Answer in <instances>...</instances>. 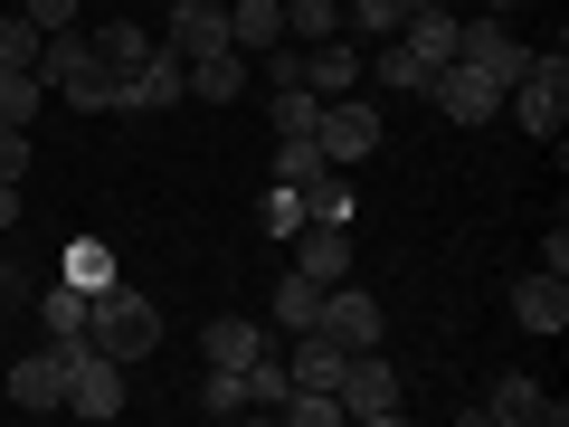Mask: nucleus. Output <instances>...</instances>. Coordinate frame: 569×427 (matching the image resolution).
Listing matches in <instances>:
<instances>
[{
    "mask_svg": "<svg viewBox=\"0 0 569 427\" xmlns=\"http://www.w3.org/2000/svg\"><path fill=\"white\" fill-rule=\"evenodd\" d=\"M86 342H96L104 361H123V370H133L142 351L162 342V314H152V295H133V285L114 276V285L96 295V305H86Z\"/></svg>",
    "mask_w": 569,
    "mask_h": 427,
    "instance_id": "1",
    "label": "nucleus"
},
{
    "mask_svg": "<svg viewBox=\"0 0 569 427\" xmlns=\"http://www.w3.org/2000/svg\"><path fill=\"white\" fill-rule=\"evenodd\" d=\"M39 86L58 105H77V115H114V77L96 67V48H86L77 29H48L39 39Z\"/></svg>",
    "mask_w": 569,
    "mask_h": 427,
    "instance_id": "2",
    "label": "nucleus"
},
{
    "mask_svg": "<svg viewBox=\"0 0 569 427\" xmlns=\"http://www.w3.org/2000/svg\"><path fill=\"white\" fill-rule=\"evenodd\" d=\"M503 105H512V115H522V133H531V142H550V133H560V123H569V48L550 39L541 58L522 67V86H503Z\"/></svg>",
    "mask_w": 569,
    "mask_h": 427,
    "instance_id": "3",
    "label": "nucleus"
},
{
    "mask_svg": "<svg viewBox=\"0 0 569 427\" xmlns=\"http://www.w3.org/2000/svg\"><path fill=\"white\" fill-rule=\"evenodd\" d=\"M427 105H437L447 123H493V115H503V86H493L475 58H447L437 77H427Z\"/></svg>",
    "mask_w": 569,
    "mask_h": 427,
    "instance_id": "4",
    "label": "nucleus"
},
{
    "mask_svg": "<svg viewBox=\"0 0 569 427\" xmlns=\"http://www.w3.org/2000/svg\"><path fill=\"white\" fill-rule=\"evenodd\" d=\"M313 142H323V162H370V152H380V105H361V96H323Z\"/></svg>",
    "mask_w": 569,
    "mask_h": 427,
    "instance_id": "5",
    "label": "nucleus"
},
{
    "mask_svg": "<svg viewBox=\"0 0 569 427\" xmlns=\"http://www.w3.org/2000/svg\"><path fill=\"white\" fill-rule=\"evenodd\" d=\"M342 418L399 427V370H389L380 351H351V370H342Z\"/></svg>",
    "mask_w": 569,
    "mask_h": 427,
    "instance_id": "6",
    "label": "nucleus"
},
{
    "mask_svg": "<svg viewBox=\"0 0 569 427\" xmlns=\"http://www.w3.org/2000/svg\"><path fill=\"white\" fill-rule=\"evenodd\" d=\"M313 332H332V342H342V351H380V305H370V295H361V285H323V314H313Z\"/></svg>",
    "mask_w": 569,
    "mask_h": 427,
    "instance_id": "7",
    "label": "nucleus"
},
{
    "mask_svg": "<svg viewBox=\"0 0 569 427\" xmlns=\"http://www.w3.org/2000/svg\"><path fill=\"white\" fill-rule=\"evenodd\" d=\"M181 96H190V58H171V48H152L133 77H114V115H152V105H181Z\"/></svg>",
    "mask_w": 569,
    "mask_h": 427,
    "instance_id": "8",
    "label": "nucleus"
},
{
    "mask_svg": "<svg viewBox=\"0 0 569 427\" xmlns=\"http://www.w3.org/2000/svg\"><path fill=\"white\" fill-rule=\"evenodd\" d=\"M456 58H475V67H485L493 86H522V67H531V48L512 39L503 20H466V39H456Z\"/></svg>",
    "mask_w": 569,
    "mask_h": 427,
    "instance_id": "9",
    "label": "nucleus"
},
{
    "mask_svg": "<svg viewBox=\"0 0 569 427\" xmlns=\"http://www.w3.org/2000/svg\"><path fill=\"white\" fill-rule=\"evenodd\" d=\"M475 408H485V418H503V427H560V399H550L531 370H503V380H493V399H475Z\"/></svg>",
    "mask_w": 569,
    "mask_h": 427,
    "instance_id": "10",
    "label": "nucleus"
},
{
    "mask_svg": "<svg viewBox=\"0 0 569 427\" xmlns=\"http://www.w3.org/2000/svg\"><path fill=\"white\" fill-rule=\"evenodd\" d=\"M67 408H77V418H123V408H133V399H123V361H104V351H86V361H77V380H67Z\"/></svg>",
    "mask_w": 569,
    "mask_h": 427,
    "instance_id": "11",
    "label": "nucleus"
},
{
    "mask_svg": "<svg viewBox=\"0 0 569 427\" xmlns=\"http://www.w3.org/2000/svg\"><path fill=\"white\" fill-rule=\"evenodd\" d=\"M512 324L522 332H569V276H541V266H531V276L512 285Z\"/></svg>",
    "mask_w": 569,
    "mask_h": 427,
    "instance_id": "12",
    "label": "nucleus"
},
{
    "mask_svg": "<svg viewBox=\"0 0 569 427\" xmlns=\"http://www.w3.org/2000/svg\"><path fill=\"white\" fill-rule=\"evenodd\" d=\"M171 58H209V48H228V10L219 0H171Z\"/></svg>",
    "mask_w": 569,
    "mask_h": 427,
    "instance_id": "13",
    "label": "nucleus"
},
{
    "mask_svg": "<svg viewBox=\"0 0 569 427\" xmlns=\"http://www.w3.org/2000/svg\"><path fill=\"white\" fill-rule=\"evenodd\" d=\"M266 351V324H247V314H219V324H200V361L209 370H247Z\"/></svg>",
    "mask_w": 569,
    "mask_h": 427,
    "instance_id": "14",
    "label": "nucleus"
},
{
    "mask_svg": "<svg viewBox=\"0 0 569 427\" xmlns=\"http://www.w3.org/2000/svg\"><path fill=\"white\" fill-rule=\"evenodd\" d=\"M284 370H295V389H342L351 351L332 342V332H295V351H284Z\"/></svg>",
    "mask_w": 569,
    "mask_h": 427,
    "instance_id": "15",
    "label": "nucleus"
},
{
    "mask_svg": "<svg viewBox=\"0 0 569 427\" xmlns=\"http://www.w3.org/2000/svg\"><path fill=\"white\" fill-rule=\"evenodd\" d=\"M295 266L313 285H342L351 276V228H295Z\"/></svg>",
    "mask_w": 569,
    "mask_h": 427,
    "instance_id": "16",
    "label": "nucleus"
},
{
    "mask_svg": "<svg viewBox=\"0 0 569 427\" xmlns=\"http://www.w3.org/2000/svg\"><path fill=\"white\" fill-rule=\"evenodd\" d=\"M190 96H200V105H238L247 96V48H209V58H190Z\"/></svg>",
    "mask_w": 569,
    "mask_h": 427,
    "instance_id": "17",
    "label": "nucleus"
},
{
    "mask_svg": "<svg viewBox=\"0 0 569 427\" xmlns=\"http://www.w3.org/2000/svg\"><path fill=\"white\" fill-rule=\"evenodd\" d=\"M305 86H313V96H351V86H361V48H351V39L305 48Z\"/></svg>",
    "mask_w": 569,
    "mask_h": 427,
    "instance_id": "18",
    "label": "nucleus"
},
{
    "mask_svg": "<svg viewBox=\"0 0 569 427\" xmlns=\"http://www.w3.org/2000/svg\"><path fill=\"white\" fill-rule=\"evenodd\" d=\"M276 39H284V0H238V10H228V48L266 58Z\"/></svg>",
    "mask_w": 569,
    "mask_h": 427,
    "instance_id": "19",
    "label": "nucleus"
},
{
    "mask_svg": "<svg viewBox=\"0 0 569 427\" xmlns=\"http://www.w3.org/2000/svg\"><path fill=\"white\" fill-rule=\"evenodd\" d=\"M323 171H342V162H323L313 133H276V190H313Z\"/></svg>",
    "mask_w": 569,
    "mask_h": 427,
    "instance_id": "20",
    "label": "nucleus"
},
{
    "mask_svg": "<svg viewBox=\"0 0 569 427\" xmlns=\"http://www.w3.org/2000/svg\"><path fill=\"white\" fill-rule=\"evenodd\" d=\"M361 77H380L389 96H427V77H437V67H427V58H418L408 39H380V58H370Z\"/></svg>",
    "mask_w": 569,
    "mask_h": 427,
    "instance_id": "21",
    "label": "nucleus"
},
{
    "mask_svg": "<svg viewBox=\"0 0 569 427\" xmlns=\"http://www.w3.org/2000/svg\"><path fill=\"white\" fill-rule=\"evenodd\" d=\"M399 39L418 48L427 67H447V58H456V39H466V20H456V10H418V20H399Z\"/></svg>",
    "mask_w": 569,
    "mask_h": 427,
    "instance_id": "22",
    "label": "nucleus"
},
{
    "mask_svg": "<svg viewBox=\"0 0 569 427\" xmlns=\"http://www.w3.org/2000/svg\"><path fill=\"white\" fill-rule=\"evenodd\" d=\"M86 48H96V67H104V77H133V67L152 58V39H142L133 20H104V29H96V39H86Z\"/></svg>",
    "mask_w": 569,
    "mask_h": 427,
    "instance_id": "23",
    "label": "nucleus"
},
{
    "mask_svg": "<svg viewBox=\"0 0 569 427\" xmlns=\"http://www.w3.org/2000/svg\"><path fill=\"white\" fill-rule=\"evenodd\" d=\"M266 314H276L284 332H313V314H323V285L295 266V276H276V305H266Z\"/></svg>",
    "mask_w": 569,
    "mask_h": 427,
    "instance_id": "24",
    "label": "nucleus"
},
{
    "mask_svg": "<svg viewBox=\"0 0 569 427\" xmlns=\"http://www.w3.org/2000/svg\"><path fill=\"white\" fill-rule=\"evenodd\" d=\"M29 305H39V324H48V342H58V332H86V305H96V295H86V285H39V295H29Z\"/></svg>",
    "mask_w": 569,
    "mask_h": 427,
    "instance_id": "25",
    "label": "nucleus"
},
{
    "mask_svg": "<svg viewBox=\"0 0 569 427\" xmlns=\"http://www.w3.org/2000/svg\"><path fill=\"white\" fill-rule=\"evenodd\" d=\"M284 39H295V48L342 39V0H284Z\"/></svg>",
    "mask_w": 569,
    "mask_h": 427,
    "instance_id": "26",
    "label": "nucleus"
},
{
    "mask_svg": "<svg viewBox=\"0 0 569 427\" xmlns=\"http://www.w3.org/2000/svg\"><path fill=\"white\" fill-rule=\"evenodd\" d=\"M39 105H48V86H39V67H0V123H39Z\"/></svg>",
    "mask_w": 569,
    "mask_h": 427,
    "instance_id": "27",
    "label": "nucleus"
},
{
    "mask_svg": "<svg viewBox=\"0 0 569 427\" xmlns=\"http://www.w3.org/2000/svg\"><path fill=\"white\" fill-rule=\"evenodd\" d=\"M351 209H361V200H351L342 171H323V181L305 190V228H351Z\"/></svg>",
    "mask_w": 569,
    "mask_h": 427,
    "instance_id": "28",
    "label": "nucleus"
},
{
    "mask_svg": "<svg viewBox=\"0 0 569 427\" xmlns=\"http://www.w3.org/2000/svg\"><path fill=\"white\" fill-rule=\"evenodd\" d=\"M266 115H276V133H313L323 123V96L313 86H266Z\"/></svg>",
    "mask_w": 569,
    "mask_h": 427,
    "instance_id": "29",
    "label": "nucleus"
},
{
    "mask_svg": "<svg viewBox=\"0 0 569 427\" xmlns=\"http://www.w3.org/2000/svg\"><path fill=\"white\" fill-rule=\"evenodd\" d=\"M238 380H247V408H284V389H295V370H284L276 351H257V361H247Z\"/></svg>",
    "mask_w": 569,
    "mask_h": 427,
    "instance_id": "30",
    "label": "nucleus"
},
{
    "mask_svg": "<svg viewBox=\"0 0 569 427\" xmlns=\"http://www.w3.org/2000/svg\"><path fill=\"white\" fill-rule=\"evenodd\" d=\"M190 408H200V418H247V380H238V370H209Z\"/></svg>",
    "mask_w": 569,
    "mask_h": 427,
    "instance_id": "31",
    "label": "nucleus"
},
{
    "mask_svg": "<svg viewBox=\"0 0 569 427\" xmlns=\"http://www.w3.org/2000/svg\"><path fill=\"white\" fill-rule=\"evenodd\" d=\"M399 0H361V10H342V39H399Z\"/></svg>",
    "mask_w": 569,
    "mask_h": 427,
    "instance_id": "32",
    "label": "nucleus"
},
{
    "mask_svg": "<svg viewBox=\"0 0 569 427\" xmlns=\"http://www.w3.org/2000/svg\"><path fill=\"white\" fill-rule=\"evenodd\" d=\"M284 418L295 427H342V389H284Z\"/></svg>",
    "mask_w": 569,
    "mask_h": 427,
    "instance_id": "33",
    "label": "nucleus"
},
{
    "mask_svg": "<svg viewBox=\"0 0 569 427\" xmlns=\"http://www.w3.org/2000/svg\"><path fill=\"white\" fill-rule=\"evenodd\" d=\"M67 285H86V295H104V285H114V257H104L96 238H77V247H67Z\"/></svg>",
    "mask_w": 569,
    "mask_h": 427,
    "instance_id": "34",
    "label": "nucleus"
},
{
    "mask_svg": "<svg viewBox=\"0 0 569 427\" xmlns=\"http://www.w3.org/2000/svg\"><path fill=\"white\" fill-rule=\"evenodd\" d=\"M0 67H39V29H29L20 10H10V20H0Z\"/></svg>",
    "mask_w": 569,
    "mask_h": 427,
    "instance_id": "35",
    "label": "nucleus"
},
{
    "mask_svg": "<svg viewBox=\"0 0 569 427\" xmlns=\"http://www.w3.org/2000/svg\"><path fill=\"white\" fill-rule=\"evenodd\" d=\"M305 228V190H266V238H295Z\"/></svg>",
    "mask_w": 569,
    "mask_h": 427,
    "instance_id": "36",
    "label": "nucleus"
},
{
    "mask_svg": "<svg viewBox=\"0 0 569 427\" xmlns=\"http://www.w3.org/2000/svg\"><path fill=\"white\" fill-rule=\"evenodd\" d=\"M20 20L39 29V39H48V29H77V0H20Z\"/></svg>",
    "mask_w": 569,
    "mask_h": 427,
    "instance_id": "37",
    "label": "nucleus"
},
{
    "mask_svg": "<svg viewBox=\"0 0 569 427\" xmlns=\"http://www.w3.org/2000/svg\"><path fill=\"white\" fill-rule=\"evenodd\" d=\"M20 171H29V133H20V123H0V181H20Z\"/></svg>",
    "mask_w": 569,
    "mask_h": 427,
    "instance_id": "38",
    "label": "nucleus"
},
{
    "mask_svg": "<svg viewBox=\"0 0 569 427\" xmlns=\"http://www.w3.org/2000/svg\"><path fill=\"white\" fill-rule=\"evenodd\" d=\"M20 228V181H0V238Z\"/></svg>",
    "mask_w": 569,
    "mask_h": 427,
    "instance_id": "39",
    "label": "nucleus"
},
{
    "mask_svg": "<svg viewBox=\"0 0 569 427\" xmlns=\"http://www.w3.org/2000/svg\"><path fill=\"white\" fill-rule=\"evenodd\" d=\"M399 10H408V20H418V10H447V0H399Z\"/></svg>",
    "mask_w": 569,
    "mask_h": 427,
    "instance_id": "40",
    "label": "nucleus"
},
{
    "mask_svg": "<svg viewBox=\"0 0 569 427\" xmlns=\"http://www.w3.org/2000/svg\"><path fill=\"white\" fill-rule=\"evenodd\" d=\"M485 10H493V20H503V10H522V0H485Z\"/></svg>",
    "mask_w": 569,
    "mask_h": 427,
    "instance_id": "41",
    "label": "nucleus"
}]
</instances>
